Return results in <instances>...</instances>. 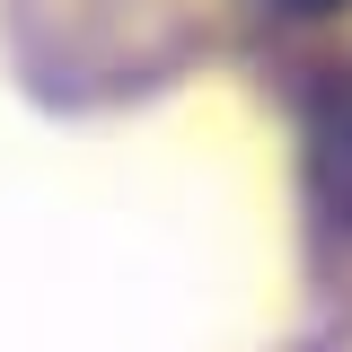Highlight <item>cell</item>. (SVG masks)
I'll use <instances>...</instances> for the list:
<instances>
[{
    "instance_id": "6da1fadb",
    "label": "cell",
    "mask_w": 352,
    "mask_h": 352,
    "mask_svg": "<svg viewBox=\"0 0 352 352\" xmlns=\"http://www.w3.org/2000/svg\"><path fill=\"white\" fill-rule=\"evenodd\" d=\"M0 36L36 106L106 115L203 71L212 18L194 0H0Z\"/></svg>"
},
{
    "instance_id": "7a4b0ae2",
    "label": "cell",
    "mask_w": 352,
    "mask_h": 352,
    "mask_svg": "<svg viewBox=\"0 0 352 352\" xmlns=\"http://www.w3.org/2000/svg\"><path fill=\"white\" fill-rule=\"evenodd\" d=\"M300 124V273L317 344H352V53H291L282 71Z\"/></svg>"
},
{
    "instance_id": "3957f363",
    "label": "cell",
    "mask_w": 352,
    "mask_h": 352,
    "mask_svg": "<svg viewBox=\"0 0 352 352\" xmlns=\"http://www.w3.org/2000/svg\"><path fill=\"white\" fill-rule=\"evenodd\" d=\"M352 0H229V18H238V36L256 44L264 62H282V53H300V36L317 27H335Z\"/></svg>"
},
{
    "instance_id": "277c9868",
    "label": "cell",
    "mask_w": 352,
    "mask_h": 352,
    "mask_svg": "<svg viewBox=\"0 0 352 352\" xmlns=\"http://www.w3.org/2000/svg\"><path fill=\"white\" fill-rule=\"evenodd\" d=\"M291 352H335V344H317V335H300V344H291Z\"/></svg>"
}]
</instances>
